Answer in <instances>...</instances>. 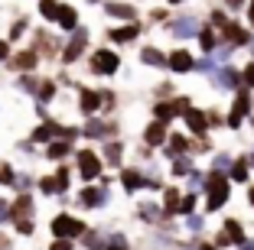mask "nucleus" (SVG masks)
I'll return each instance as SVG.
<instances>
[{"instance_id":"1","label":"nucleus","mask_w":254,"mask_h":250,"mask_svg":"<svg viewBox=\"0 0 254 250\" xmlns=\"http://www.w3.org/2000/svg\"><path fill=\"white\" fill-rule=\"evenodd\" d=\"M205 192H209L205 208H209V211H218V208L228 201V192H232L228 176H225V172H212V176H205Z\"/></svg>"},{"instance_id":"2","label":"nucleus","mask_w":254,"mask_h":250,"mask_svg":"<svg viewBox=\"0 0 254 250\" xmlns=\"http://www.w3.org/2000/svg\"><path fill=\"white\" fill-rule=\"evenodd\" d=\"M251 114V91L248 88H241L238 91V98H235V104H232V114H228V127H241V120Z\"/></svg>"},{"instance_id":"3","label":"nucleus","mask_w":254,"mask_h":250,"mask_svg":"<svg viewBox=\"0 0 254 250\" xmlns=\"http://www.w3.org/2000/svg\"><path fill=\"white\" fill-rule=\"evenodd\" d=\"M53 234L62 237V241H68V237H75V234H85V224L75 221L72 214H59V218L53 221Z\"/></svg>"},{"instance_id":"4","label":"nucleus","mask_w":254,"mask_h":250,"mask_svg":"<svg viewBox=\"0 0 254 250\" xmlns=\"http://www.w3.org/2000/svg\"><path fill=\"white\" fill-rule=\"evenodd\" d=\"M118 65H121V59L114 55L111 49H98L95 55H91V68H95L98 75H114V72H118Z\"/></svg>"},{"instance_id":"5","label":"nucleus","mask_w":254,"mask_h":250,"mask_svg":"<svg viewBox=\"0 0 254 250\" xmlns=\"http://www.w3.org/2000/svg\"><path fill=\"white\" fill-rule=\"evenodd\" d=\"M212 81H215V88H245V85H241V75L235 72V68H228V65H222L218 68L215 75H212Z\"/></svg>"},{"instance_id":"6","label":"nucleus","mask_w":254,"mask_h":250,"mask_svg":"<svg viewBox=\"0 0 254 250\" xmlns=\"http://www.w3.org/2000/svg\"><path fill=\"white\" fill-rule=\"evenodd\" d=\"M78 172H82V179H95L98 172H101V162H98V156L91 153V150H82V153H78Z\"/></svg>"},{"instance_id":"7","label":"nucleus","mask_w":254,"mask_h":250,"mask_svg":"<svg viewBox=\"0 0 254 250\" xmlns=\"http://www.w3.org/2000/svg\"><path fill=\"white\" fill-rule=\"evenodd\" d=\"M199 20L195 16H183V20H176L173 23V36L176 39H189V36H199Z\"/></svg>"},{"instance_id":"8","label":"nucleus","mask_w":254,"mask_h":250,"mask_svg":"<svg viewBox=\"0 0 254 250\" xmlns=\"http://www.w3.org/2000/svg\"><path fill=\"white\" fill-rule=\"evenodd\" d=\"M85 43H88V33H85V30H75L72 43L65 46V52H62V59H65V62H75V59H78V55H82Z\"/></svg>"},{"instance_id":"9","label":"nucleus","mask_w":254,"mask_h":250,"mask_svg":"<svg viewBox=\"0 0 254 250\" xmlns=\"http://www.w3.org/2000/svg\"><path fill=\"white\" fill-rule=\"evenodd\" d=\"M222 33H225V43H228V46H251V33L241 30L238 23H228Z\"/></svg>"},{"instance_id":"10","label":"nucleus","mask_w":254,"mask_h":250,"mask_svg":"<svg viewBox=\"0 0 254 250\" xmlns=\"http://www.w3.org/2000/svg\"><path fill=\"white\" fill-rule=\"evenodd\" d=\"M166 68H173V72H189V68H195V59L186 49H176V52H170V65Z\"/></svg>"},{"instance_id":"11","label":"nucleus","mask_w":254,"mask_h":250,"mask_svg":"<svg viewBox=\"0 0 254 250\" xmlns=\"http://www.w3.org/2000/svg\"><path fill=\"white\" fill-rule=\"evenodd\" d=\"M186 124H189V130L195 133V137H205V130H209V114H202V110H189L186 114Z\"/></svg>"},{"instance_id":"12","label":"nucleus","mask_w":254,"mask_h":250,"mask_svg":"<svg viewBox=\"0 0 254 250\" xmlns=\"http://www.w3.org/2000/svg\"><path fill=\"white\" fill-rule=\"evenodd\" d=\"M143 140H147L150 147H163V140H166V124H163V120H153V124L143 130Z\"/></svg>"},{"instance_id":"13","label":"nucleus","mask_w":254,"mask_h":250,"mask_svg":"<svg viewBox=\"0 0 254 250\" xmlns=\"http://www.w3.org/2000/svg\"><path fill=\"white\" fill-rule=\"evenodd\" d=\"M140 62L150 65V68H163V65H170V55H163V52L153 49V46H147V49L140 52Z\"/></svg>"},{"instance_id":"14","label":"nucleus","mask_w":254,"mask_h":250,"mask_svg":"<svg viewBox=\"0 0 254 250\" xmlns=\"http://www.w3.org/2000/svg\"><path fill=\"white\" fill-rule=\"evenodd\" d=\"M225 234H228V237H232V244H235V247H241V244H245L248 241V234H245V228H241V221H235V218H228V221H225Z\"/></svg>"},{"instance_id":"15","label":"nucleus","mask_w":254,"mask_h":250,"mask_svg":"<svg viewBox=\"0 0 254 250\" xmlns=\"http://www.w3.org/2000/svg\"><path fill=\"white\" fill-rule=\"evenodd\" d=\"M30 208H33V199H30V195H20V201L10 208V221H20V224H23V221H30V218H26Z\"/></svg>"},{"instance_id":"16","label":"nucleus","mask_w":254,"mask_h":250,"mask_svg":"<svg viewBox=\"0 0 254 250\" xmlns=\"http://www.w3.org/2000/svg\"><path fill=\"white\" fill-rule=\"evenodd\" d=\"M78 205H85V208L105 205V192H101V189H82V195H78Z\"/></svg>"},{"instance_id":"17","label":"nucleus","mask_w":254,"mask_h":250,"mask_svg":"<svg viewBox=\"0 0 254 250\" xmlns=\"http://www.w3.org/2000/svg\"><path fill=\"white\" fill-rule=\"evenodd\" d=\"M137 33H140V26L137 23H127L121 30H111V39L114 43H130V39H137Z\"/></svg>"},{"instance_id":"18","label":"nucleus","mask_w":254,"mask_h":250,"mask_svg":"<svg viewBox=\"0 0 254 250\" xmlns=\"http://www.w3.org/2000/svg\"><path fill=\"white\" fill-rule=\"evenodd\" d=\"M248 176H251V162H248V159H235L228 179H232V182H248Z\"/></svg>"},{"instance_id":"19","label":"nucleus","mask_w":254,"mask_h":250,"mask_svg":"<svg viewBox=\"0 0 254 250\" xmlns=\"http://www.w3.org/2000/svg\"><path fill=\"white\" fill-rule=\"evenodd\" d=\"M166 143H170V147H166V153H170L173 159H180V156H183V153H186V150H189L186 137H180V133H176V137H170V140H166Z\"/></svg>"},{"instance_id":"20","label":"nucleus","mask_w":254,"mask_h":250,"mask_svg":"<svg viewBox=\"0 0 254 250\" xmlns=\"http://www.w3.org/2000/svg\"><path fill=\"white\" fill-rule=\"evenodd\" d=\"M183 192H176V189H166V199H163V208H166V214H176L180 211V205H183V199H180Z\"/></svg>"},{"instance_id":"21","label":"nucleus","mask_w":254,"mask_h":250,"mask_svg":"<svg viewBox=\"0 0 254 250\" xmlns=\"http://www.w3.org/2000/svg\"><path fill=\"white\" fill-rule=\"evenodd\" d=\"M33 65H36V52H20V55H13V68H20V72H30Z\"/></svg>"},{"instance_id":"22","label":"nucleus","mask_w":254,"mask_h":250,"mask_svg":"<svg viewBox=\"0 0 254 250\" xmlns=\"http://www.w3.org/2000/svg\"><path fill=\"white\" fill-rule=\"evenodd\" d=\"M59 26H62V30H78V16H75V10H72V7H62V13H59Z\"/></svg>"},{"instance_id":"23","label":"nucleus","mask_w":254,"mask_h":250,"mask_svg":"<svg viewBox=\"0 0 254 250\" xmlns=\"http://www.w3.org/2000/svg\"><path fill=\"white\" fill-rule=\"evenodd\" d=\"M39 13H43L46 20H59L62 7H59V3H56V0H39Z\"/></svg>"},{"instance_id":"24","label":"nucleus","mask_w":254,"mask_h":250,"mask_svg":"<svg viewBox=\"0 0 254 250\" xmlns=\"http://www.w3.org/2000/svg\"><path fill=\"white\" fill-rule=\"evenodd\" d=\"M140 185H143V176H140V172H137V169H124V189L127 192H137Z\"/></svg>"},{"instance_id":"25","label":"nucleus","mask_w":254,"mask_h":250,"mask_svg":"<svg viewBox=\"0 0 254 250\" xmlns=\"http://www.w3.org/2000/svg\"><path fill=\"white\" fill-rule=\"evenodd\" d=\"M101 101H105V98L98 95V91H85V95H82V110H85V114H91Z\"/></svg>"},{"instance_id":"26","label":"nucleus","mask_w":254,"mask_h":250,"mask_svg":"<svg viewBox=\"0 0 254 250\" xmlns=\"http://www.w3.org/2000/svg\"><path fill=\"white\" fill-rule=\"evenodd\" d=\"M153 114H157V120H163V124H170V120L176 117L180 110H176V104H157V110H153Z\"/></svg>"},{"instance_id":"27","label":"nucleus","mask_w":254,"mask_h":250,"mask_svg":"<svg viewBox=\"0 0 254 250\" xmlns=\"http://www.w3.org/2000/svg\"><path fill=\"white\" fill-rule=\"evenodd\" d=\"M108 13L118 16V20H134V10L127 7V3H108Z\"/></svg>"},{"instance_id":"28","label":"nucleus","mask_w":254,"mask_h":250,"mask_svg":"<svg viewBox=\"0 0 254 250\" xmlns=\"http://www.w3.org/2000/svg\"><path fill=\"white\" fill-rule=\"evenodd\" d=\"M72 153V143H65V140H56L53 147H49V159H62V156H68Z\"/></svg>"},{"instance_id":"29","label":"nucleus","mask_w":254,"mask_h":250,"mask_svg":"<svg viewBox=\"0 0 254 250\" xmlns=\"http://www.w3.org/2000/svg\"><path fill=\"white\" fill-rule=\"evenodd\" d=\"M232 166H235V159H232V156L218 153V156H215V162H212V172H225V176H228V169H232Z\"/></svg>"},{"instance_id":"30","label":"nucleus","mask_w":254,"mask_h":250,"mask_svg":"<svg viewBox=\"0 0 254 250\" xmlns=\"http://www.w3.org/2000/svg\"><path fill=\"white\" fill-rule=\"evenodd\" d=\"M199 43H202V49H205V52H215V46H218V36H215L212 30H202V33H199Z\"/></svg>"},{"instance_id":"31","label":"nucleus","mask_w":254,"mask_h":250,"mask_svg":"<svg viewBox=\"0 0 254 250\" xmlns=\"http://www.w3.org/2000/svg\"><path fill=\"white\" fill-rule=\"evenodd\" d=\"M173 176H192V162L189 159H173Z\"/></svg>"},{"instance_id":"32","label":"nucleus","mask_w":254,"mask_h":250,"mask_svg":"<svg viewBox=\"0 0 254 250\" xmlns=\"http://www.w3.org/2000/svg\"><path fill=\"white\" fill-rule=\"evenodd\" d=\"M56 133H59V127H56V124H46V127H39V130L33 133V140L43 143V140H49V137H56Z\"/></svg>"},{"instance_id":"33","label":"nucleus","mask_w":254,"mask_h":250,"mask_svg":"<svg viewBox=\"0 0 254 250\" xmlns=\"http://www.w3.org/2000/svg\"><path fill=\"white\" fill-rule=\"evenodd\" d=\"M105 156H108V162H111V166H118V162H121V143H108V147H105Z\"/></svg>"},{"instance_id":"34","label":"nucleus","mask_w":254,"mask_h":250,"mask_svg":"<svg viewBox=\"0 0 254 250\" xmlns=\"http://www.w3.org/2000/svg\"><path fill=\"white\" fill-rule=\"evenodd\" d=\"M53 95H56V85H53V81H43V85L36 88V98H39V101H49Z\"/></svg>"},{"instance_id":"35","label":"nucleus","mask_w":254,"mask_h":250,"mask_svg":"<svg viewBox=\"0 0 254 250\" xmlns=\"http://www.w3.org/2000/svg\"><path fill=\"white\" fill-rule=\"evenodd\" d=\"M192 208H195V195H192V192H186V195H183L180 211H183V214H192Z\"/></svg>"},{"instance_id":"36","label":"nucleus","mask_w":254,"mask_h":250,"mask_svg":"<svg viewBox=\"0 0 254 250\" xmlns=\"http://www.w3.org/2000/svg\"><path fill=\"white\" fill-rule=\"evenodd\" d=\"M241 85H245V88H248V91H251V88H254V62H251V65H248V68H245V72H241Z\"/></svg>"},{"instance_id":"37","label":"nucleus","mask_w":254,"mask_h":250,"mask_svg":"<svg viewBox=\"0 0 254 250\" xmlns=\"http://www.w3.org/2000/svg\"><path fill=\"white\" fill-rule=\"evenodd\" d=\"M140 218L157 221V218H160V208H157V205H140Z\"/></svg>"},{"instance_id":"38","label":"nucleus","mask_w":254,"mask_h":250,"mask_svg":"<svg viewBox=\"0 0 254 250\" xmlns=\"http://www.w3.org/2000/svg\"><path fill=\"white\" fill-rule=\"evenodd\" d=\"M186 224H189V231H192V234H199V231L205 228V221H202L199 214H189V221H186Z\"/></svg>"},{"instance_id":"39","label":"nucleus","mask_w":254,"mask_h":250,"mask_svg":"<svg viewBox=\"0 0 254 250\" xmlns=\"http://www.w3.org/2000/svg\"><path fill=\"white\" fill-rule=\"evenodd\" d=\"M39 189H43L46 195H53V192H59V182H56V179H43V182H39Z\"/></svg>"},{"instance_id":"40","label":"nucleus","mask_w":254,"mask_h":250,"mask_svg":"<svg viewBox=\"0 0 254 250\" xmlns=\"http://www.w3.org/2000/svg\"><path fill=\"white\" fill-rule=\"evenodd\" d=\"M88 133H91V137H101V133H105V124H101V120H91V124H88Z\"/></svg>"},{"instance_id":"41","label":"nucleus","mask_w":254,"mask_h":250,"mask_svg":"<svg viewBox=\"0 0 254 250\" xmlns=\"http://www.w3.org/2000/svg\"><path fill=\"white\" fill-rule=\"evenodd\" d=\"M0 182H13V169H10V166H0Z\"/></svg>"},{"instance_id":"42","label":"nucleus","mask_w":254,"mask_h":250,"mask_svg":"<svg viewBox=\"0 0 254 250\" xmlns=\"http://www.w3.org/2000/svg\"><path fill=\"white\" fill-rule=\"evenodd\" d=\"M215 247H218V250H222V247H232V237H228V234L222 231V234L215 237Z\"/></svg>"},{"instance_id":"43","label":"nucleus","mask_w":254,"mask_h":250,"mask_svg":"<svg viewBox=\"0 0 254 250\" xmlns=\"http://www.w3.org/2000/svg\"><path fill=\"white\" fill-rule=\"evenodd\" d=\"M23 30H26V23H23V20H20V23H13V30H10V39H20V36H23Z\"/></svg>"},{"instance_id":"44","label":"nucleus","mask_w":254,"mask_h":250,"mask_svg":"<svg viewBox=\"0 0 254 250\" xmlns=\"http://www.w3.org/2000/svg\"><path fill=\"white\" fill-rule=\"evenodd\" d=\"M56 182H59V192H65V185H68V172H65V169H59V176H56Z\"/></svg>"},{"instance_id":"45","label":"nucleus","mask_w":254,"mask_h":250,"mask_svg":"<svg viewBox=\"0 0 254 250\" xmlns=\"http://www.w3.org/2000/svg\"><path fill=\"white\" fill-rule=\"evenodd\" d=\"M108 250H130V247H124V237H114V241L108 244Z\"/></svg>"},{"instance_id":"46","label":"nucleus","mask_w":254,"mask_h":250,"mask_svg":"<svg viewBox=\"0 0 254 250\" xmlns=\"http://www.w3.org/2000/svg\"><path fill=\"white\" fill-rule=\"evenodd\" d=\"M49 250H72V244H68V241H62V237H56V244H53Z\"/></svg>"},{"instance_id":"47","label":"nucleus","mask_w":254,"mask_h":250,"mask_svg":"<svg viewBox=\"0 0 254 250\" xmlns=\"http://www.w3.org/2000/svg\"><path fill=\"white\" fill-rule=\"evenodd\" d=\"M85 244H88V250H98V247H101V241H98V234H88V237H85Z\"/></svg>"},{"instance_id":"48","label":"nucleus","mask_w":254,"mask_h":250,"mask_svg":"<svg viewBox=\"0 0 254 250\" xmlns=\"http://www.w3.org/2000/svg\"><path fill=\"white\" fill-rule=\"evenodd\" d=\"M7 218H10V208L3 205V199H0V224H3V221H7Z\"/></svg>"},{"instance_id":"49","label":"nucleus","mask_w":254,"mask_h":250,"mask_svg":"<svg viewBox=\"0 0 254 250\" xmlns=\"http://www.w3.org/2000/svg\"><path fill=\"white\" fill-rule=\"evenodd\" d=\"M20 88H23V91H36V85H33L30 78H23V81H20Z\"/></svg>"},{"instance_id":"50","label":"nucleus","mask_w":254,"mask_h":250,"mask_svg":"<svg viewBox=\"0 0 254 250\" xmlns=\"http://www.w3.org/2000/svg\"><path fill=\"white\" fill-rule=\"evenodd\" d=\"M7 52H10V46H7V43H0V59H7Z\"/></svg>"},{"instance_id":"51","label":"nucleus","mask_w":254,"mask_h":250,"mask_svg":"<svg viewBox=\"0 0 254 250\" xmlns=\"http://www.w3.org/2000/svg\"><path fill=\"white\" fill-rule=\"evenodd\" d=\"M195 247H199V250H218L215 244H195Z\"/></svg>"},{"instance_id":"52","label":"nucleus","mask_w":254,"mask_h":250,"mask_svg":"<svg viewBox=\"0 0 254 250\" xmlns=\"http://www.w3.org/2000/svg\"><path fill=\"white\" fill-rule=\"evenodd\" d=\"M238 250H254V241H245V244H241Z\"/></svg>"},{"instance_id":"53","label":"nucleus","mask_w":254,"mask_h":250,"mask_svg":"<svg viewBox=\"0 0 254 250\" xmlns=\"http://www.w3.org/2000/svg\"><path fill=\"white\" fill-rule=\"evenodd\" d=\"M248 20L254 23V0H251V7H248Z\"/></svg>"},{"instance_id":"54","label":"nucleus","mask_w":254,"mask_h":250,"mask_svg":"<svg viewBox=\"0 0 254 250\" xmlns=\"http://www.w3.org/2000/svg\"><path fill=\"white\" fill-rule=\"evenodd\" d=\"M10 247V241H7V237H0V250H7Z\"/></svg>"},{"instance_id":"55","label":"nucleus","mask_w":254,"mask_h":250,"mask_svg":"<svg viewBox=\"0 0 254 250\" xmlns=\"http://www.w3.org/2000/svg\"><path fill=\"white\" fill-rule=\"evenodd\" d=\"M248 201H251V205H254V189H248Z\"/></svg>"},{"instance_id":"56","label":"nucleus","mask_w":254,"mask_h":250,"mask_svg":"<svg viewBox=\"0 0 254 250\" xmlns=\"http://www.w3.org/2000/svg\"><path fill=\"white\" fill-rule=\"evenodd\" d=\"M238 3H241V0H228V7H238Z\"/></svg>"},{"instance_id":"57","label":"nucleus","mask_w":254,"mask_h":250,"mask_svg":"<svg viewBox=\"0 0 254 250\" xmlns=\"http://www.w3.org/2000/svg\"><path fill=\"white\" fill-rule=\"evenodd\" d=\"M248 162H251V166H254V153H251V156H248Z\"/></svg>"},{"instance_id":"58","label":"nucleus","mask_w":254,"mask_h":250,"mask_svg":"<svg viewBox=\"0 0 254 250\" xmlns=\"http://www.w3.org/2000/svg\"><path fill=\"white\" fill-rule=\"evenodd\" d=\"M170 3H183V0H170Z\"/></svg>"},{"instance_id":"59","label":"nucleus","mask_w":254,"mask_h":250,"mask_svg":"<svg viewBox=\"0 0 254 250\" xmlns=\"http://www.w3.org/2000/svg\"><path fill=\"white\" fill-rule=\"evenodd\" d=\"M251 52H254V39H251Z\"/></svg>"},{"instance_id":"60","label":"nucleus","mask_w":254,"mask_h":250,"mask_svg":"<svg viewBox=\"0 0 254 250\" xmlns=\"http://www.w3.org/2000/svg\"><path fill=\"white\" fill-rule=\"evenodd\" d=\"M186 250H199V247H186Z\"/></svg>"}]
</instances>
